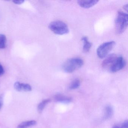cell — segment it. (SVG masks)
<instances>
[{
    "label": "cell",
    "mask_w": 128,
    "mask_h": 128,
    "mask_svg": "<svg viewBox=\"0 0 128 128\" xmlns=\"http://www.w3.org/2000/svg\"><path fill=\"white\" fill-rule=\"evenodd\" d=\"M5 72L4 68L2 66L0 63V76L2 75Z\"/></svg>",
    "instance_id": "17"
},
{
    "label": "cell",
    "mask_w": 128,
    "mask_h": 128,
    "mask_svg": "<svg viewBox=\"0 0 128 128\" xmlns=\"http://www.w3.org/2000/svg\"><path fill=\"white\" fill-rule=\"evenodd\" d=\"M113 128H128V121L125 120L123 122L118 125H115Z\"/></svg>",
    "instance_id": "16"
},
{
    "label": "cell",
    "mask_w": 128,
    "mask_h": 128,
    "mask_svg": "<svg viewBox=\"0 0 128 128\" xmlns=\"http://www.w3.org/2000/svg\"><path fill=\"white\" fill-rule=\"evenodd\" d=\"M6 38L5 35L0 34V49H4L6 47Z\"/></svg>",
    "instance_id": "14"
},
{
    "label": "cell",
    "mask_w": 128,
    "mask_h": 128,
    "mask_svg": "<svg viewBox=\"0 0 128 128\" xmlns=\"http://www.w3.org/2000/svg\"><path fill=\"white\" fill-rule=\"evenodd\" d=\"M80 81L78 79H76L73 80L69 86V89L71 90H75L80 86Z\"/></svg>",
    "instance_id": "15"
},
{
    "label": "cell",
    "mask_w": 128,
    "mask_h": 128,
    "mask_svg": "<svg viewBox=\"0 0 128 128\" xmlns=\"http://www.w3.org/2000/svg\"><path fill=\"white\" fill-rule=\"evenodd\" d=\"M24 2V0H14L13 1V2L15 4H18V5H19V4H22L23 3V2Z\"/></svg>",
    "instance_id": "18"
},
{
    "label": "cell",
    "mask_w": 128,
    "mask_h": 128,
    "mask_svg": "<svg viewBox=\"0 0 128 128\" xmlns=\"http://www.w3.org/2000/svg\"><path fill=\"white\" fill-rule=\"evenodd\" d=\"M114 113V110L112 106L107 105L105 108L104 110V118L105 120L109 119L112 116Z\"/></svg>",
    "instance_id": "11"
},
{
    "label": "cell",
    "mask_w": 128,
    "mask_h": 128,
    "mask_svg": "<svg viewBox=\"0 0 128 128\" xmlns=\"http://www.w3.org/2000/svg\"><path fill=\"white\" fill-rule=\"evenodd\" d=\"M127 12L120 10L118 12L115 20V28L118 34H121L127 28L128 24Z\"/></svg>",
    "instance_id": "1"
},
{
    "label": "cell",
    "mask_w": 128,
    "mask_h": 128,
    "mask_svg": "<svg viewBox=\"0 0 128 128\" xmlns=\"http://www.w3.org/2000/svg\"><path fill=\"white\" fill-rule=\"evenodd\" d=\"M82 40L84 42L83 51L84 53L89 52L92 47V43L89 42L88 38L86 36H84L82 37Z\"/></svg>",
    "instance_id": "10"
},
{
    "label": "cell",
    "mask_w": 128,
    "mask_h": 128,
    "mask_svg": "<svg viewBox=\"0 0 128 128\" xmlns=\"http://www.w3.org/2000/svg\"><path fill=\"white\" fill-rule=\"evenodd\" d=\"M2 96L0 97V110L2 108Z\"/></svg>",
    "instance_id": "19"
},
{
    "label": "cell",
    "mask_w": 128,
    "mask_h": 128,
    "mask_svg": "<svg viewBox=\"0 0 128 128\" xmlns=\"http://www.w3.org/2000/svg\"><path fill=\"white\" fill-rule=\"evenodd\" d=\"M84 64L83 60L79 58H74L68 59L64 63L62 68L67 73H72L78 69Z\"/></svg>",
    "instance_id": "2"
},
{
    "label": "cell",
    "mask_w": 128,
    "mask_h": 128,
    "mask_svg": "<svg viewBox=\"0 0 128 128\" xmlns=\"http://www.w3.org/2000/svg\"><path fill=\"white\" fill-rule=\"evenodd\" d=\"M48 28L52 32L57 35H65L69 32L67 24L62 21L57 20L51 22Z\"/></svg>",
    "instance_id": "3"
},
{
    "label": "cell",
    "mask_w": 128,
    "mask_h": 128,
    "mask_svg": "<svg viewBox=\"0 0 128 128\" xmlns=\"http://www.w3.org/2000/svg\"><path fill=\"white\" fill-rule=\"evenodd\" d=\"M126 65L125 59L122 56H118L109 71L112 72H118L123 69Z\"/></svg>",
    "instance_id": "5"
},
{
    "label": "cell",
    "mask_w": 128,
    "mask_h": 128,
    "mask_svg": "<svg viewBox=\"0 0 128 128\" xmlns=\"http://www.w3.org/2000/svg\"><path fill=\"white\" fill-rule=\"evenodd\" d=\"M98 0H78V4L80 7L84 8H89L97 4Z\"/></svg>",
    "instance_id": "8"
},
{
    "label": "cell",
    "mask_w": 128,
    "mask_h": 128,
    "mask_svg": "<svg viewBox=\"0 0 128 128\" xmlns=\"http://www.w3.org/2000/svg\"><path fill=\"white\" fill-rule=\"evenodd\" d=\"M50 102V99H46L42 100L40 103L39 104L38 106V110L39 112H41L46 105Z\"/></svg>",
    "instance_id": "13"
},
{
    "label": "cell",
    "mask_w": 128,
    "mask_h": 128,
    "mask_svg": "<svg viewBox=\"0 0 128 128\" xmlns=\"http://www.w3.org/2000/svg\"><path fill=\"white\" fill-rule=\"evenodd\" d=\"M118 56L114 54L109 55L103 60L102 66L104 69L110 70V68L116 60Z\"/></svg>",
    "instance_id": "6"
},
{
    "label": "cell",
    "mask_w": 128,
    "mask_h": 128,
    "mask_svg": "<svg viewBox=\"0 0 128 128\" xmlns=\"http://www.w3.org/2000/svg\"><path fill=\"white\" fill-rule=\"evenodd\" d=\"M115 45L114 41L107 42L100 45L96 50L97 56L100 59H103L107 56L112 50Z\"/></svg>",
    "instance_id": "4"
},
{
    "label": "cell",
    "mask_w": 128,
    "mask_h": 128,
    "mask_svg": "<svg viewBox=\"0 0 128 128\" xmlns=\"http://www.w3.org/2000/svg\"><path fill=\"white\" fill-rule=\"evenodd\" d=\"M54 100L56 102L62 103H69L72 102V98L69 96H64L62 94H57L54 96Z\"/></svg>",
    "instance_id": "9"
},
{
    "label": "cell",
    "mask_w": 128,
    "mask_h": 128,
    "mask_svg": "<svg viewBox=\"0 0 128 128\" xmlns=\"http://www.w3.org/2000/svg\"><path fill=\"white\" fill-rule=\"evenodd\" d=\"M15 89L18 91H31L32 90V87L30 84L24 83H21L19 82H16L14 85Z\"/></svg>",
    "instance_id": "7"
},
{
    "label": "cell",
    "mask_w": 128,
    "mask_h": 128,
    "mask_svg": "<svg viewBox=\"0 0 128 128\" xmlns=\"http://www.w3.org/2000/svg\"><path fill=\"white\" fill-rule=\"evenodd\" d=\"M36 124V122L35 120L25 121L19 124L17 128H28L35 126Z\"/></svg>",
    "instance_id": "12"
}]
</instances>
